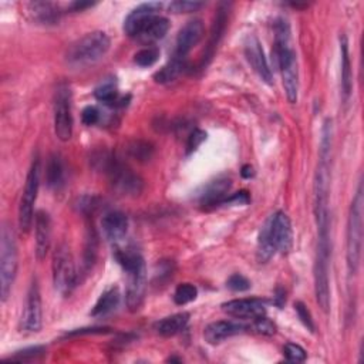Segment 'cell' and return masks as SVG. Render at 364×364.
<instances>
[{
    "label": "cell",
    "instance_id": "obj_1",
    "mask_svg": "<svg viewBox=\"0 0 364 364\" xmlns=\"http://www.w3.org/2000/svg\"><path fill=\"white\" fill-rule=\"evenodd\" d=\"M275 55L286 99L290 104H295L299 95V68L298 57L290 40L289 23L285 19H278L275 23Z\"/></svg>",
    "mask_w": 364,
    "mask_h": 364
},
{
    "label": "cell",
    "instance_id": "obj_2",
    "mask_svg": "<svg viewBox=\"0 0 364 364\" xmlns=\"http://www.w3.org/2000/svg\"><path fill=\"white\" fill-rule=\"evenodd\" d=\"M115 259L127 274V307L135 312L141 307L147 289V268L144 258L135 249H117Z\"/></svg>",
    "mask_w": 364,
    "mask_h": 364
},
{
    "label": "cell",
    "instance_id": "obj_3",
    "mask_svg": "<svg viewBox=\"0 0 364 364\" xmlns=\"http://www.w3.org/2000/svg\"><path fill=\"white\" fill-rule=\"evenodd\" d=\"M111 40L106 32H91L73 43L66 52V64L71 68H84L100 61L110 50Z\"/></svg>",
    "mask_w": 364,
    "mask_h": 364
},
{
    "label": "cell",
    "instance_id": "obj_4",
    "mask_svg": "<svg viewBox=\"0 0 364 364\" xmlns=\"http://www.w3.org/2000/svg\"><path fill=\"white\" fill-rule=\"evenodd\" d=\"M363 207L364 193L361 181L357 185V191L350 205L347 218V232H346V259L347 271L350 276H354L360 268L361 259V244H363Z\"/></svg>",
    "mask_w": 364,
    "mask_h": 364
},
{
    "label": "cell",
    "instance_id": "obj_5",
    "mask_svg": "<svg viewBox=\"0 0 364 364\" xmlns=\"http://www.w3.org/2000/svg\"><path fill=\"white\" fill-rule=\"evenodd\" d=\"M19 266V251L16 233L8 224L2 227V235H0V296L5 303L10 294L12 287L17 275Z\"/></svg>",
    "mask_w": 364,
    "mask_h": 364
},
{
    "label": "cell",
    "instance_id": "obj_6",
    "mask_svg": "<svg viewBox=\"0 0 364 364\" xmlns=\"http://www.w3.org/2000/svg\"><path fill=\"white\" fill-rule=\"evenodd\" d=\"M40 189V158L35 157L28 173L26 185L23 189V195L19 204V228L21 232L28 233L35 222V204L37 201Z\"/></svg>",
    "mask_w": 364,
    "mask_h": 364
},
{
    "label": "cell",
    "instance_id": "obj_7",
    "mask_svg": "<svg viewBox=\"0 0 364 364\" xmlns=\"http://www.w3.org/2000/svg\"><path fill=\"white\" fill-rule=\"evenodd\" d=\"M53 285L61 296H70L77 286V271L75 259L66 244H60L53 253Z\"/></svg>",
    "mask_w": 364,
    "mask_h": 364
},
{
    "label": "cell",
    "instance_id": "obj_8",
    "mask_svg": "<svg viewBox=\"0 0 364 364\" xmlns=\"http://www.w3.org/2000/svg\"><path fill=\"white\" fill-rule=\"evenodd\" d=\"M55 133L63 142L70 141L73 137L71 91L66 83L59 84L55 95Z\"/></svg>",
    "mask_w": 364,
    "mask_h": 364
},
{
    "label": "cell",
    "instance_id": "obj_9",
    "mask_svg": "<svg viewBox=\"0 0 364 364\" xmlns=\"http://www.w3.org/2000/svg\"><path fill=\"white\" fill-rule=\"evenodd\" d=\"M106 173L108 174L113 186L123 195L137 197L144 188V181L135 173H133V169L123 164L108 160Z\"/></svg>",
    "mask_w": 364,
    "mask_h": 364
},
{
    "label": "cell",
    "instance_id": "obj_10",
    "mask_svg": "<svg viewBox=\"0 0 364 364\" xmlns=\"http://www.w3.org/2000/svg\"><path fill=\"white\" fill-rule=\"evenodd\" d=\"M268 221L276 252L287 255L294 248V229L289 216L283 211H278L268 218Z\"/></svg>",
    "mask_w": 364,
    "mask_h": 364
},
{
    "label": "cell",
    "instance_id": "obj_11",
    "mask_svg": "<svg viewBox=\"0 0 364 364\" xmlns=\"http://www.w3.org/2000/svg\"><path fill=\"white\" fill-rule=\"evenodd\" d=\"M41 295L37 280L35 279L29 287L26 303L21 314V330L28 333H37L41 329Z\"/></svg>",
    "mask_w": 364,
    "mask_h": 364
},
{
    "label": "cell",
    "instance_id": "obj_12",
    "mask_svg": "<svg viewBox=\"0 0 364 364\" xmlns=\"http://www.w3.org/2000/svg\"><path fill=\"white\" fill-rule=\"evenodd\" d=\"M245 56L253 71L258 75V77L266 83L268 86L274 84V75L272 70L266 60L263 47L256 36H248L245 41Z\"/></svg>",
    "mask_w": 364,
    "mask_h": 364
},
{
    "label": "cell",
    "instance_id": "obj_13",
    "mask_svg": "<svg viewBox=\"0 0 364 364\" xmlns=\"http://www.w3.org/2000/svg\"><path fill=\"white\" fill-rule=\"evenodd\" d=\"M204 33H205V28L201 19L189 20L177 36L174 57L185 60V57L188 56L192 48L202 40Z\"/></svg>",
    "mask_w": 364,
    "mask_h": 364
},
{
    "label": "cell",
    "instance_id": "obj_14",
    "mask_svg": "<svg viewBox=\"0 0 364 364\" xmlns=\"http://www.w3.org/2000/svg\"><path fill=\"white\" fill-rule=\"evenodd\" d=\"M231 186H232V181L228 177H218L209 181L198 192L200 204L204 205L205 208L221 207L224 201L228 198Z\"/></svg>",
    "mask_w": 364,
    "mask_h": 364
},
{
    "label": "cell",
    "instance_id": "obj_15",
    "mask_svg": "<svg viewBox=\"0 0 364 364\" xmlns=\"http://www.w3.org/2000/svg\"><path fill=\"white\" fill-rule=\"evenodd\" d=\"M222 310L236 319H258L266 316V306L260 299H235L222 305Z\"/></svg>",
    "mask_w": 364,
    "mask_h": 364
},
{
    "label": "cell",
    "instance_id": "obj_16",
    "mask_svg": "<svg viewBox=\"0 0 364 364\" xmlns=\"http://www.w3.org/2000/svg\"><path fill=\"white\" fill-rule=\"evenodd\" d=\"M162 9V3L158 2H150V3H142L131 10V13L124 20V32L131 39H135L138 32L142 29V26L147 23L153 16L158 15V12Z\"/></svg>",
    "mask_w": 364,
    "mask_h": 364
},
{
    "label": "cell",
    "instance_id": "obj_17",
    "mask_svg": "<svg viewBox=\"0 0 364 364\" xmlns=\"http://www.w3.org/2000/svg\"><path fill=\"white\" fill-rule=\"evenodd\" d=\"M35 232H36V258L43 260L52 245V218L48 212L40 209L35 215Z\"/></svg>",
    "mask_w": 364,
    "mask_h": 364
},
{
    "label": "cell",
    "instance_id": "obj_18",
    "mask_svg": "<svg viewBox=\"0 0 364 364\" xmlns=\"http://www.w3.org/2000/svg\"><path fill=\"white\" fill-rule=\"evenodd\" d=\"M245 330H248V326L244 323L233 320H220L205 327L204 337L209 345H220L227 341V338L244 333Z\"/></svg>",
    "mask_w": 364,
    "mask_h": 364
},
{
    "label": "cell",
    "instance_id": "obj_19",
    "mask_svg": "<svg viewBox=\"0 0 364 364\" xmlns=\"http://www.w3.org/2000/svg\"><path fill=\"white\" fill-rule=\"evenodd\" d=\"M102 228L104 236L110 242H119L127 235L128 231V218L121 211H111L107 212L102 220Z\"/></svg>",
    "mask_w": 364,
    "mask_h": 364
},
{
    "label": "cell",
    "instance_id": "obj_20",
    "mask_svg": "<svg viewBox=\"0 0 364 364\" xmlns=\"http://www.w3.org/2000/svg\"><path fill=\"white\" fill-rule=\"evenodd\" d=\"M168 30H169V20L166 17L155 15L144 24L142 29L138 32L135 40L142 43H154L164 39Z\"/></svg>",
    "mask_w": 364,
    "mask_h": 364
},
{
    "label": "cell",
    "instance_id": "obj_21",
    "mask_svg": "<svg viewBox=\"0 0 364 364\" xmlns=\"http://www.w3.org/2000/svg\"><path fill=\"white\" fill-rule=\"evenodd\" d=\"M229 5L228 3H221L220 9L216 12L213 24H212V30H211V39H209V44H208V52L204 56L202 64L207 66L208 61L212 59L213 52H215V47L220 43L224 32H225V26H227V20H228V12H229Z\"/></svg>",
    "mask_w": 364,
    "mask_h": 364
},
{
    "label": "cell",
    "instance_id": "obj_22",
    "mask_svg": "<svg viewBox=\"0 0 364 364\" xmlns=\"http://www.w3.org/2000/svg\"><path fill=\"white\" fill-rule=\"evenodd\" d=\"M341 53H342V95L343 103H349L353 91V75L350 64L349 40L346 35L341 36Z\"/></svg>",
    "mask_w": 364,
    "mask_h": 364
},
{
    "label": "cell",
    "instance_id": "obj_23",
    "mask_svg": "<svg viewBox=\"0 0 364 364\" xmlns=\"http://www.w3.org/2000/svg\"><path fill=\"white\" fill-rule=\"evenodd\" d=\"M66 181V169L63 158L59 154H52L46 165V184L48 188L59 191Z\"/></svg>",
    "mask_w": 364,
    "mask_h": 364
},
{
    "label": "cell",
    "instance_id": "obj_24",
    "mask_svg": "<svg viewBox=\"0 0 364 364\" xmlns=\"http://www.w3.org/2000/svg\"><path fill=\"white\" fill-rule=\"evenodd\" d=\"M188 322H189V314L182 312V313L173 314V316L164 318L162 320L157 322L154 325V329L160 336L171 337L185 330V327L188 326Z\"/></svg>",
    "mask_w": 364,
    "mask_h": 364
},
{
    "label": "cell",
    "instance_id": "obj_25",
    "mask_svg": "<svg viewBox=\"0 0 364 364\" xmlns=\"http://www.w3.org/2000/svg\"><path fill=\"white\" fill-rule=\"evenodd\" d=\"M276 253V248L271 235L269 221L266 220L259 236H258V248H256V259L259 263H268Z\"/></svg>",
    "mask_w": 364,
    "mask_h": 364
},
{
    "label": "cell",
    "instance_id": "obj_26",
    "mask_svg": "<svg viewBox=\"0 0 364 364\" xmlns=\"http://www.w3.org/2000/svg\"><path fill=\"white\" fill-rule=\"evenodd\" d=\"M119 290L118 287H110L106 292L99 298V300L95 302L93 310L90 314L93 318H99V316H106V314L114 312L118 305H119Z\"/></svg>",
    "mask_w": 364,
    "mask_h": 364
},
{
    "label": "cell",
    "instance_id": "obj_27",
    "mask_svg": "<svg viewBox=\"0 0 364 364\" xmlns=\"http://www.w3.org/2000/svg\"><path fill=\"white\" fill-rule=\"evenodd\" d=\"M28 10L33 19L43 24L56 23L60 17V10L55 3L50 2H32L28 6Z\"/></svg>",
    "mask_w": 364,
    "mask_h": 364
},
{
    "label": "cell",
    "instance_id": "obj_28",
    "mask_svg": "<svg viewBox=\"0 0 364 364\" xmlns=\"http://www.w3.org/2000/svg\"><path fill=\"white\" fill-rule=\"evenodd\" d=\"M94 97L99 102H102V103H104L107 106H111V107L124 106V103H126V100L121 99V97H119L117 84L113 80H107V82L102 83L99 87H97L94 90Z\"/></svg>",
    "mask_w": 364,
    "mask_h": 364
},
{
    "label": "cell",
    "instance_id": "obj_29",
    "mask_svg": "<svg viewBox=\"0 0 364 364\" xmlns=\"http://www.w3.org/2000/svg\"><path fill=\"white\" fill-rule=\"evenodd\" d=\"M184 70H185V60L178 59V57H173L171 61L165 64L160 71L155 73L154 80L160 84L171 83L182 75Z\"/></svg>",
    "mask_w": 364,
    "mask_h": 364
},
{
    "label": "cell",
    "instance_id": "obj_30",
    "mask_svg": "<svg viewBox=\"0 0 364 364\" xmlns=\"http://www.w3.org/2000/svg\"><path fill=\"white\" fill-rule=\"evenodd\" d=\"M197 296H198L197 286H193L192 283H181L177 286L174 292V302L180 306H184L195 300Z\"/></svg>",
    "mask_w": 364,
    "mask_h": 364
},
{
    "label": "cell",
    "instance_id": "obj_31",
    "mask_svg": "<svg viewBox=\"0 0 364 364\" xmlns=\"http://www.w3.org/2000/svg\"><path fill=\"white\" fill-rule=\"evenodd\" d=\"M46 354V347L44 346H32V347H26L23 350H17L15 352L12 356L6 357V361H20V363H28V361H33L37 360L39 357Z\"/></svg>",
    "mask_w": 364,
    "mask_h": 364
},
{
    "label": "cell",
    "instance_id": "obj_32",
    "mask_svg": "<svg viewBox=\"0 0 364 364\" xmlns=\"http://www.w3.org/2000/svg\"><path fill=\"white\" fill-rule=\"evenodd\" d=\"M160 59V50L158 47L149 46L141 48L140 52L135 53L134 56V63L140 67H151L154 66Z\"/></svg>",
    "mask_w": 364,
    "mask_h": 364
},
{
    "label": "cell",
    "instance_id": "obj_33",
    "mask_svg": "<svg viewBox=\"0 0 364 364\" xmlns=\"http://www.w3.org/2000/svg\"><path fill=\"white\" fill-rule=\"evenodd\" d=\"M248 330H252L263 336H272L276 333V325L266 316H262V318L253 319V322L248 326Z\"/></svg>",
    "mask_w": 364,
    "mask_h": 364
},
{
    "label": "cell",
    "instance_id": "obj_34",
    "mask_svg": "<svg viewBox=\"0 0 364 364\" xmlns=\"http://www.w3.org/2000/svg\"><path fill=\"white\" fill-rule=\"evenodd\" d=\"M283 354L286 357L287 361H292V363H303L307 357L306 350L295 343H287L283 347Z\"/></svg>",
    "mask_w": 364,
    "mask_h": 364
},
{
    "label": "cell",
    "instance_id": "obj_35",
    "mask_svg": "<svg viewBox=\"0 0 364 364\" xmlns=\"http://www.w3.org/2000/svg\"><path fill=\"white\" fill-rule=\"evenodd\" d=\"M205 3L202 2H186V0H177V2H173L168 6L169 12L171 13H191V12H197L201 8H204Z\"/></svg>",
    "mask_w": 364,
    "mask_h": 364
},
{
    "label": "cell",
    "instance_id": "obj_36",
    "mask_svg": "<svg viewBox=\"0 0 364 364\" xmlns=\"http://www.w3.org/2000/svg\"><path fill=\"white\" fill-rule=\"evenodd\" d=\"M153 147L149 142H142V141H135L131 147H130V154L137 158V160H144L147 161L153 155Z\"/></svg>",
    "mask_w": 364,
    "mask_h": 364
},
{
    "label": "cell",
    "instance_id": "obj_37",
    "mask_svg": "<svg viewBox=\"0 0 364 364\" xmlns=\"http://www.w3.org/2000/svg\"><path fill=\"white\" fill-rule=\"evenodd\" d=\"M227 286L228 289L232 290V292H247V290L251 289L252 285H251V280L245 278L244 275L235 274L227 280Z\"/></svg>",
    "mask_w": 364,
    "mask_h": 364
},
{
    "label": "cell",
    "instance_id": "obj_38",
    "mask_svg": "<svg viewBox=\"0 0 364 364\" xmlns=\"http://www.w3.org/2000/svg\"><path fill=\"white\" fill-rule=\"evenodd\" d=\"M295 310L298 313V318L303 323V326L307 330H310L312 333H314V330H316V325H314V322H313V318H312V314H310L307 306L303 302H296L295 303Z\"/></svg>",
    "mask_w": 364,
    "mask_h": 364
},
{
    "label": "cell",
    "instance_id": "obj_39",
    "mask_svg": "<svg viewBox=\"0 0 364 364\" xmlns=\"http://www.w3.org/2000/svg\"><path fill=\"white\" fill-rule=\"evenodd\" d=\"M207 140V133H204L202 130H193L191 133V135L188 137V142H186V154H192L193 151H197L200 145Z\"/></svg>",
    "mask_w": 364,
    "mask_h": 364
},
{
    "label": "cell",
    "instance_id": "obj_40",
    "mask_svg": "<svg viewBox=\"0 0 364 364\" xmlns=\"http://www.w3.org/2000/svg\"><path fill=\"white\" fill-rule=\"evenodd\" d=\"M102 119V113L100 110L94 107V106H87L83 111H82V121L83 124L91 127V126H95L97 123H100Z\"/></svg>",
    "mask_w": 364,
    "mask_h": 364
},
{
    "label": "cell",
    "instance_id": "obj_41",
    "mask_svg": "<svg viewBox=\"0 0 364 364\" xmlns=\"http://www.w3.org/2000/svg\"><path fill=\"white\" fill-rule=\"evenodd\" d=\"M113 329L111 327H106V326H97V327H83V329H76L70 333L66 334V337H76V336H88V334H107L111 333Z\"/></svg>",
    "mask_w": 364,
    "mask_h": 364
},
{
    "label": "cell",
    "instance_id": "obj_42",
    "mask_svg": "<svg viewBox=\"0 0 364 364\" xmlns=\"http://www.w3.org/2000/svg\"><path fill=\"white\" fill-rule=\"evenodd\" d=\"M251 197L248 191H239L236 193H232L231 197H228L222 205H228V204H235V205H247L249 204Z\"/></svg>",
    "mask_w": 364,
    "mask_h": 364
},
{
    "label": "cell",
    "instance_id": "obj_43",
    "mask_svg": "<svg viewBox=\"0 0 364 364\" xmlns=\"http://www.w3.org/2000/svg\"><path fill=\"white\" fill-rule=\"evenodd\" d=\"M286 302V292L282 289V287H278L276 292H275V305L282 309V306L285 305Z\"/></svg>",
    "mask_w": 364,
    "mask_h": 364
},
{
    "label": "cell",
    "instance_id": "obj_44",
    "mask_svg": "<svg viewBox=\"0 0 364 364\" xmlns=\"http://www.w3.org/2000/svg\"><path fill=\"white\" fill-rule=\"evenodd\" d=\"M94 5L95 3H93V2H75V3L70 5V9L75 10V12H82V10H84L87 8H93Z\"/></svg>",
    "mask_w": 364,
    "mask_h": 364
},
{
    "label": "cell",
    "instance_id": "obj_45",
    "mask_svg": "<svg viewBox=\"0 0 364 364\" xmlns=\"http://www.w3.org/2000/svg\"><path fill=\"white\" fill-rule=\"evenodd\" d=\"M242 177L244 178H252L253 177V168L251 165H244V168H242V171H240Z\"/></svg>",
    "mask_w": 364,
    "mask_h": 364
}]
</instances>
